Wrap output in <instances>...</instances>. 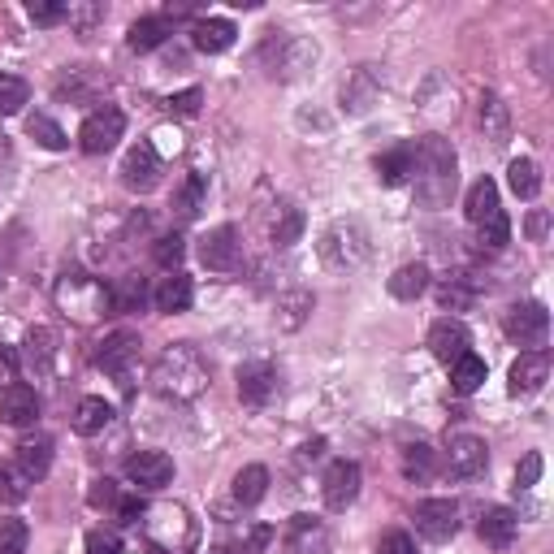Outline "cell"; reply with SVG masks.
<instances>
[{"label":"cell","mask_w":554,"mask_h":554,"mask_svg":"<svg viewBox=\"0 0 554 554\" xmlns=\"http://www.w3.org/2000/svg\"><path fill=\"white\" fill-rule=\"evenodd\" d=\"M537 481H542V455L529 451V455L520 459V468H516V494H520V490H533Z\"/></svg>","instance_id":"681fc988"},{"label":"cell","mask_w":554,"mask_h":554,"mask_svg":"<svg viewBox=\"0 0 554 554\" xmlns=\"http://www.w3.org/2000/svg\"><path fill=\"white\" fill-rule=\"evenodd\" d=\"M477 533H481V542L490 550H511V542H516V533H520V516L511 507H490L481 516Z\"/></svg>","instance_id":"7402d4cb"},{"label":"cell","mask_w":554,"mask_h":554,"mask_svg":"<svg viewBox=\"0 0 554 554\" xmlns=\"http://www.w3.org/2000/svg\"><path fill=\"white\" fill-rule=\"evenodd\" d=\"M481 130H485V139H490V143H507L511 122H507V104L498 100V96H485L481 100Z\"/></svg>","instance_id":"f35d334b"},{"label":"cell","mask_w":554,"mask_h":554,"mask_svg":"<svg viewBox=\"0 0 554 554\" xmlns=\"http://www.w3.org/2000/svg\"><path fill=\"white\" fill-rule=\"evenodd\" d=\"M455 148L442 135H425L412 148V174H416V200L425 208H442L455 191Z\"/></svg>","instance_id":"7a4b0ae2"},{"label":"cell","mask_w":554,"mask_h":554,"mask_svg":"<svg viewBox=\"0 0 554 554\" xmlns=\"http://www.w3.org/2000/svg\"><path fill=\"white\" fill-rule=\"evenodd\" d=\"M152 256H156V265L161 269H169V273H178V265H182V256H187V243L178 239V234H165V239H156V247H152Z\"/></svg>","instance_id":"7dc6e473"},{"label":"cell","mask_w":554,"mask_h":554,"mask_svg":"<svg viewBox=\"0 0 554 554\" xmlns=\"http://www.w3.org/2000/svg\"><path fill=\"white\" fill-rule=\"evenodd\" d=\"M429 290V265H403V269H394V277H390V295L394 299H403V303H412V299H420Z\"/></svg>","instance_id":"d6a6232c"},{"label":"cell","mask_w":554,"mask_h":554,"mask_svg":"<svg viewBox=\"0 0 554 554\" xmlns=\"http://www.w3.org/2000/svg\"><path fill=\"white\" fill-rule=\"evenodd\" d=\"M91 507H117V498H122V494H117V485L109 481V477H104V481H96V485H91Z\"/></svg>","instance_id":"f5cc1de1"},{"label":"cell","mask_w":554,"mask_h":554,"mask_svg":"<svg viewBox=\"0 0 554 554\" xmlns=\"http://www.w3.org/2000/svg\"><path fill=\"white\" fill-rule=\"evenodd\" d=\"M381 96V78L373 65H360V70H351V78L342 83V109L347 113H368Z\"/></svg>","instance_id":"ffe728a7"},{"label":"cell","mask_w":554,"mask_h":554,"mask_svg":"<svg viewBox=\"0 0 554 554\" xmlns=\"http://www.w3.org/2000/svg\"><path fill=\"white\" fill-rule=\"evenodd\" d=\"M282 546H286V554H329V529H325V520L295 516V520L286 524Z\"/></svg>","instance_id":"2e32d148"},{"label":"cell","mask_w":554,"mask_h":554,"mask_svg":"<svg viewBox=\"0 0 554 554\" xmlns=\"http://www.w3.org/2000/svg\"><path fill=\"white\" fill-rule=\"evenodd\" d=\"M22 360L35 368V373H48L52 360H57V334L52 329H31L22 342Z\"/></svg>","instance_id":"4dcf8cb0"},{"label":"cell","mask_w":554,"mask_h":554,"mask_svg":"<svg viewBox=\"0 0 554 554\" xmlns=\"http://www.w3.org/2000/svg\"><path fill=\"white\" fill-rule=\"evenodd\" d=\"M26 18L35 26H57V22H70V5H65V0H31Z\"/></svg>","instance_id":"bcb514c9"},{"label":"cell","mask_w":554,"mask_h":554,"mask_svg":"<svg viewBox=\"0 0 554 554\" xmlns=\"http://www.w3.org/2000/svg\"><path fill=\"white\" fill-rule=\"evenodd\" d=\"M234 22H226V18H200L191 26V44L200 48V52H208V57H217V52H226L230 44H234Z\"/></svg>","instance_id":"d4e9b609"},{"label":"cell","mask_w":554,"mask_h":554,"mask_svg":"<svg viewBox=\"0 0 554 554\" xmlns=\"http://www.w3.org/2000/svg\"><path fill=\"white\" fill-rule=\"evenodd\" d=\"M377 554H416L412 533H403V529H390V533H381Z\"/></svg>","instance_id":"816d5d0a"},{"label":"cell","mask_w":554,"mask_h":554,"mask_svg":"<svg viewBox=\"0 0 554 554\" xmlns=\"http://www.w3.org/2000/svg\"><path fill=\"white\" fill-rule=\"evenodd\" d=\"M472 347V338H468V325L464 321H438L429 329V351H433V360H442V364H455L459 355H468Z\"/></svg>","instance_id":"d6986e66"},{"label":"cell","mask_w":554,"mask_h":554,"mask_svg":"<svg viewBox=\"0 0 554 554\" xmlns=\"http://www.w3.org/2000/svg\"><path fill=\"white\" fill-rule=\"evenodd\" d=\"M31 100V83L18 74H0V117L22 113V104Z\"/></svg>","instance_id":"60d3db41"},{"label":"cell","mask_w":554,"mask_h":554,"mask_svg":"<svg viewBox=\"0 0 554 554\" xmlns=\"http://www.w3.org/2000/svg\"><path fill=\"white\" fill-rule=\"evenodd\" d=\"M165 35H169V22H165V18H139V22L126 31V44L135 48V52H152V48L165 44Z\"/></svg>","instance_id":"d590c367"},{"label":"cell","mask_w":554,"mask_h":554,"mask_svg":"<svg viewBox=\"0 0 554 554\" xmlns=\"http://www.w3.org/2000/svg\"><path fill=\"white\" fill-rule=\"evenodd\" d=\"M446 468H451V477H459V481L481 477V472L490 468V446L481 438H472V433H455L451 446H446Z\"/></svg>","instance_id":"8fae6325"},{"label":"cell","mask_w":554,"mask_h":554,"mask_svg":"<svg viewBox=\"0 0 554 554\" xmlns=\"http://www.w3.org/2000/svg\"><path fill=\"white\" fill-rule=\"evenodd\" d=\"M13 464H18L31 481H44L48 468H52V438H44V433H39V438H22L18 442V459H13Z\"/></svg>","instance_id":"484cf974"},{"label":"cell","mask_w":554,"mask_h":554,"mask_svg":"<svg viewBox=\"0 0 554 554\" xmlns=\"http://www.w3.org/2000/svg\"><path fill=\"white\" fill-rule=\"evenodd\" d=\"M299 234H303V213L295 204H282V208H277V217H273V243L290 247V243H299Z\"/></svg>","instance_id":"7bdbcfd3"},{"label":"cell","mask_w":554,"mask_h":554,"mask_svg":"<svg viewBox=\"0 0 554 554\" xmlns=\"http://www.w3.org/2000/svg\"><path fill=\"white\" fill-rule=\"evenodd\" d=\"M143 511H148V507H143L139 498H117V516H122L126 524H139Z\"/></svg>","instance_id":"9f6ffc18"},{"label":"cell","mask_w":554,"mask_h":554,"mask_svg":"<svg viewBox=\"0 0 554 554\" xmlns=\"http://www.w3.org/2000/svg\"><path fill=\"white\" fill-rule=\"evenodd\" d=\"M26 135H31L39 148H48V152H61L65 143H70V139H65V130L52 122V117H44V113H35L31 122H26Z\"/></svg>","instance_id":"ee69618b"},{"label":"cell","mask_w":554,"mask_h":554,"mask_svg":"<svg viewBox=\"0 0 554 554\" xmlns=\"http://www.w3.org/2000/svg\"><path fill=\"white\" fill-rule=\"evenodd\" d=\"M277 394V368L265 364V360H252L239 368V399L247 407H265Z\"/></svg>","instance_id":"ac0fdd59"},{"label":"cell","mask_w":554,"mask_h":554,"mask_svg":"<svg viewBox=\"0 0 554 554\" xmlns=\"http://www.w3.org/2000/svg\"><path fill=\"white\" fill-rule=\"evenodd\" d=\"M477 230H481V234H477V243L485 247V252H503V247L511 243V221H507L503 208H498V213H494L490 221H481Z\"/></svg>","instance_id":"f6af8a7d"},{"label":"cell","mask_w":554,"mask_h":554,"mask_svg":"<svg viewBox=\"0 0 554 554\" xmlns=\"http://www.w3.org/2000/svg\"><path fill=\"white\" fill-rule=\"evenodd\" d=\"M143 533H148L152 546H161L165 554H187L195 546V520L187 516V507L178 503H161L152 511H143Z\"/></svg>","instance_id":"277c9868"},{"label":"cell","mask_w":554,"mask_h":554,"mask_svg":"<svg viewBox=\"0 0 554 554\" xmlns=\"http://www.w3.org/2000/svg\"><path fill=\"white\" fill-rule=\"evenodd\" d=\"M139 334H130V329H117V334H109L100 342V351H96V364L104 368V373H113V377H130V364L139 360Z\"/></svg>","instance_id":"4fadbf2b"},{"label":"cell","mask_w":554,"mask_h":554,"mask_svg":"<svg viewBox=\"0 0 554 554\" xmlns=\"http://www.w3.org/2000/svg\"><path fill=\"white\" fill-rule=\"evenodd\" d=\"M208 381H213V368L200 355V347H191V342H174V347L161 351V360L152 364V386L156 394H165V399H200L208 390Z\"/></svg>","instance_id":"6da1fadb"},{"label":"cell","mask_w":554,"mask_h":554,"mask_svg":"<svg viewBox=\"0 0 554 554\" xmlns=\"http://www.w3.org/2000/svg\"><path fill=\"white\" fill-rule=\"evenodd\" d=\"M122 182L130 191H156V182H161V156H156L148 143H139V148H130L126 152V161H122Z\"/></svg>","instance_id":"e0dca14e"},{"label":"cell","mask_w":554,"mask_h":554,"mask_svg":"<svg viewBox=\"0 0 554 554\" xmlns=\"http://www.w3.org/2000/svg\"><path fill=\"white\" fill-rule=\"evenodd\" d=\"M169 113H178V117H195L200 113V104H204V91L200 87H187V91H178V96H169Z\"/></svg>","instance_id":"c3c4849f"},{"label":"cell","mask_w":554,"mask_h":554,"mask_svg":"<svg viewBox=\"0 0 554 554\" xmlns=\"http://www.w3.org/2000/svg\"><path fill=\"white\" fill-rule=\"evenodd\" d=\"M31 477L18 468V464H0V503L5 507H18V503H26V494H31Z\"/></svg>","instance_id":"74e56055"},{"label":"cell","mask_w":554,"mask_h":554,"mask_svg":"<svg viewBox=\"0 0 554 554\" xmlns=\"http://www.w3.org/2000/svg\"><path fill=\"white\" fill-rule=\"evenodd\" d=\"M148 148H152L156 156H161V152H182V135H178V130H169V126H161V130L152 135Z\"/></svg>","instance_id":"db71d44e"},{"label":"cell","mask_w":554,"mask_h":554,"mask_svg":"<svg viewBox=\"0 0 554 554\" xmlns=\"http://www.w3.org/2000/svg\"><path fill=\"white\" fill-rule=\"evenodd\" d=\"M191 299H195V290H191V277H187V273H169V277H161V286L152 290L156 312H165V316L187 312Z\"/></svg>","instance_id":"cb8c5ba5"},{"label":"cell","mask_w":554,"mask_h":554,"mask_svg":"<svg viewBox=\"0 0 554 554\" xmlns=\"http://www.w3.org/2000/svg\"><path fill=\"white\" fill-rule=\"evenodd\" d=\"M265 52H277V61H273V74L277 78H299L303 70H312V61H316V44H308V39H295V35L269 39Z\"/></svg>","instance_id":"5bb4252c"},{"label":"cell","mask_w":554,"mask_h":554,"mask_svg":"<svg viewBox=\"0 0 554 554\" xmlns=\"http://www.w3.org/2000/svg\"><path fill=\"white\" fill-rule=\"evenodd\" d=\"M265 494H269V468L265 464H247L239 477H234V503L239 507H256Z\"/></svg>","instance_id":"f546056e"},{"label":"cell","mask_w":554,"mask_h":554,"mask_svg":"<svg viewBox=\"0 0 554 554\" xmlns=\"http://www.w3.org/2000/svg\"><path fill=\"white\" fill-rule=\"evenodd\" d=\"M52 299H57V308L65 316H74V321H96V316L109 312V286L87 273H65L57 290H52Z\"/></svg>","instance_id":"3957f363"},{"label":"cell","mask_w":554,"mask_h":554,"mask_svg":"<svg viewBox=\"0 0 554 554\" xmlns=\"http://www.w3.org/2000/svg\"><path fill=\"white\" fill-rule=\"evenodd\" d=\"M87 554H122V537L113 529H91L87 533Z\"/></svg>","instance_id":"f907efd6"},{"label":"cell","mask_w":554,"mask_h":554,"mask_svg":"<svg viewBox=\"0 0 554 554\" xmlns=\"http://www.w3.org/2000/svg\"><path fill=\"white\" fill-rule=\"evenodd\" d=\"M550 334V312L542 303H516V308L507 312V338L520 342V347L529 351H542V342Z\"/></svg>","instance_id":"ba28073f"},{"label":"cell","mask_w":554,"mask_h":554,"mask_svg":"<svg viewBox=\"0 0 554 554\" xmlns=\"http://www.w3.org/2000/svg\"><path fill=\"white\" fill-rule=\"evenodd\" d=\"M122 130H126V117H122V109H113V104H104V109L87 113L83 130H78V148H83L87 156H104V152H109L117 139H122Z\"/></svg>","instance_id":"8992f818"},{"label":"cell","mask_w":554,"mask_h":554,"mask_svg":"<svg viewBox=\"0 0 554 554\" xmlns=\"http://www.w3.org/2000/svg\"><path fill=\"white\" fill-rule=\"evenodd\" d=\"M312 290H286V295H277V308H273V325L277 329H299L303 321H308V312H312Z\"/></svg>","instance_id":"83f0119b"},{"label":"cell","mask_w":554,"mask_h":554,"mask_svg":"<svg viewBox=\"0 0 554 554\" xmlns=\"http://www.w3.org/2000/svg\"><path fill=\"white\" fill-rule=\"evenodd\" d=\"M0 554H26V550H18V546H0Z\"/></svg>","instance_id":"680465c9"},{"label":"cell","mask_w":554,"mask_h":554,"mask_svg":"<svg viewBox=\"0 0 554 554\" xmlns=\"http://www.w3.org/2000/svg\"><path fill=\"white\" fill-rule=\"evenodd\" d=\"M403 477L416 481V485L433 481V477H438V451H433V446H425V442H412L403 451Z\"/></svg>","instance_id":"1f68e13d"},{"label":"cell","mask_w":554,"mask_h":554,"mask_svg":"<svg viewBox=\"0 0 554 554\" xmlns=\"http://www.w3.org/2000/svg\"><path fill=\"white\" fill-rule=\"evenodd\" d=\"M550 381V355L546 351H524L516 364H511V394H537Z\"/></svg>","instance_id":"44dd1931"},{"label":"cell","mask_w":554,"mask_h":554,"mask_svg":"<svg viewBox=\"0 0 554 554\" xmlns=\"http://www.w3.org/2000/svg\"><path fill=\"white\" fill-rule=\"evenodd\" d=\"M507 182L520 200H537V191H542V169H537V161H529V156H520V161H511Z\"/></svg>","instance_id":"e575fe53"},{"label":"cell","mask_w":554,"mask_h":554,"mask_svg":"<svg viewBox=\"0 0 554 554\" xmlns=\"http://www.w3.org/2000/svg\"><path fill=\"white\" fill-rule=\"evenodd\" d=\"M481 295V277L477 273H446L442 277V286H438V303L446 312H464L472 308Z\"/></svg>","instance_id":"603a6c76"},{"label":"cell","mask_w":554,"mask_h":554,"mask_svg":"<svg viewBox=\"0 0 554 554\" xmlns=\"http://www.w3.org/2000/svg\"><path fill=\"white\" fill-rule=\"evenodd\" d=\"M377 178L386 182V187H403V182L412 178V148H394L386 156H377Z\"/></svg>","instance_id":"8d00e7d4"},{"label":"cell","mask_w":554,"mask_h":554,"mask_svg":"<svg viewBox=\"0 0 554 554\" xmlns=\"http://www.w3.org/2000/svg\"><path fill=\"white\" fill-rule=\"evenodd\" d=\"M321 498H325L329 511H347L355 498H360V464H351V459H334V464L325 468Z\"/></svg>","instance_id":"30bf717a"},{"label":"cell","mask_w":554,"mask_h":554,"mask_svg":"<svg viewBox=\"0 0 554 554\" xmlns=\"http://www.w3.org/2000/svg\"><path fill=\"white\" fill-rule=\"evenodd\" d=\"M39 420V394L35 386H26V381H13V386L0 394V425L9 429H26Z\"/></svg>","instance_id":"9a60e30c"},{"label":"cell","mask_w":554,"mask_h":554,"mask_svg":"<svg viewBox=\"0 0 554 554\" xmlns=\"http://www.w3.org/2000/svg\"><path fill=\"white\" fill-rule=\"evenodd\" d=\"M529 234H533L537 243L546 239V213H542V208H537V213H529Z\"/></svg>","instance_id":"6f0895ef"},{"label":"cell","mask_w":554,"mask_h":554,"mask_svg":"<svg viewBox=\"0 0 554 554\" xmlns=\"http://www.w3.org/2000/svg\"><path fill=\"white\" fill-rule=\"evenodd\" d=\"M143 299H148V286H143V277H135V273L117 277L109 286V312H139Z\"/></svg>","instance_id":"836d02e7"},{"label":"cell","mask_w":554,"mask_h":554,"mask_svg":"<svg viewBox=\"0 0 554 554\" xmlns=\"http://www.w3.org/2000/svg\"><path fill=\"white\" fill-rule=\"evenodd\" d=\"M451 381H455L459 394H472L485 381V360H481V355H472V351L459 355V360L451 364Z\"/></svg>","instance_id":"ab89813d"},{"label":"cell","mask_w":554,"mask_h":554,"mask_svg":"<svg viewBox=\"0 0 554 554\" xmlns=\"http://www.w3.org/2000/svg\"><path fill=\"white\" fill-rule=\"evenodd\" d=\"M208 200V178L204 174H191L187 182H182V191H178V217H200V208Z\"/></svg>","instance_id":"b9f144b4"},{"label":"cell","mask_w":554,"mask_h":554,"mask_svg":"<svg viewBox=\"0 0 554 554\" xmlns=\"http://www.w3.org/2000/svg\"><path fill=\"white\" fill-rule=\"evenodd\" d=\"M368 230L360 226V221H334L325 234H321V260L329 269H360L368 260Z\"/></svg>","instance_id":"5b68a950"},{"label":"cell","mask_w":554,"mask_h":554,"mask_svg":"<svg viewBox=\"0 0 554 554\" xmlns=\"http://www.w3.org/2000/svg\"><path fill=\"white\" fill-rule=\"evenodd\" d=\"M464 213L472 226H481V221H490L498 213V187H494V178H477L468 187V200H464Z\"/></svg>","instance_id":"f1b7e54d"},{"label":"cell","mask_w":554,"mask_h":554,"mask_svg":"<svg viewBox=\"0 0 554 554\" xmlns=\"http://www.w3.org/2000/svg\"><path fill=\"white\" fill-rule=\"evenodd\" d=\"M109 420H113V407L96 399V394H87V399H78L70 425H74V433H83V438H96V433L109 429Z\"/></svg>","instance_id":"4316f807"},{"label":"cell","mask_w":554,"mask_h":554,"mask_svg":"<svg viewBox=\"0 0 554 554\" xmlns=\"http://www.w3.org/2000/svg\"><path fill=\"white\" fill-rule=\"evenodd\" d=\"M126 477H130V485H139V490H165V485L174 481V459L165 451H139L126 459Z\"/></svg>","instance_id":"7c38bea8"},{"label":"cell","mask_w":554,"mask_h":554,"mask_svg":"<svg viewBox=\"0 0 554 554\" xmlns=\"http://www.w3.org/2000/svg\"><path fill=\"white\" fill-rule=\"evenodd\" d=\"M0 546L26 550V524L22 520H0Z\"/></svg>","instance_id":"11a10c76"},{"label":"cell","mask_w":554,"mask_h":554,"mask_svg":"<svg viewBox=\"0 0 554 554\" xmlns=\"http://www.w3.org/2000/svg\"><path fill=\"white\" fill-rule=\"evenodd\" d=\"M239 256H243V243L234 226H217L200 239V265L213 273H234L239 269Z\"/></svg>","instance_id":"9c48e42d"},{"label":"cell","mask_w":554,"mask_h":554,"mask_svg":"<svg viewBox=\"0 0 554 554\" xmlns=\"http://www.w3.org/2000/svg\"><path fill=\"white\" fill-rule=\"evenodd\" d=\"M416 533L425 542H451L459 533V503L455 498H425L416 507Z\"/></svg>","instance_id":"52a82bcc"}]
</instances>
